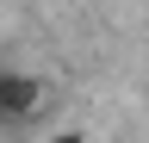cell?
Wrapping results in <instances>:
<instances>
[{
  "mask_svg": "<svg viewBox=\"0 0 149 143\" xmlns=\"http://www.w3.org/2000/svg\"><path fill=\"white\" fill-rule=\"evenodd\" d=\"M37 106H44V81H37V75H19V68H0V118L19 124V118H31Z\"/></svg>",
  "mask_w": 149,
  "mask_h": 143,
  "instance_id": "6da1fadb",
  "label": "cell"
},
{
  "mask_svg": "<svg viewBox=\"0 0 149 143\" xmlns=\"http://www.w3.org/2000/svg\"><path fill=\"white\" fill-rule=\"evenodd\" d=\"M50 143H87V137H81V131H56Z\"/></svg>",
  "mask_w": 149,
  "mask_h": 143,
  "instance_id": "7a4b0ae2",
  "label": "cell"
}]
</instances>
